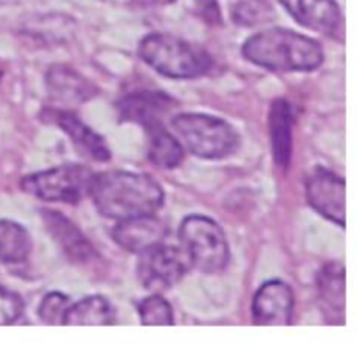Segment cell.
<instances>
[{
    "instance_id": "1",
    "label": "cell",
    "mask_w": 364,
    "mask_h": 344,
    "mask_svg": "<svg viewBox=\"0 0 364 344\" xmlns=\"http://www.w3.org/2000/svg\"><path fill=\"white\" fill-rule=\"evenodd\" d=\"M87 194L100 215L112 220L155 215L166 201V192L151 176L130 170L92 174Z\"/></svg>"
},
{
    "instance_id": "2",
    "label": "cell",
    "mask_w": 364,
    "mask_h": 344,
    "mask_svg": "<svg viewBox=\"0 0 364 344\" xmlns=\"http://www.w3.org/2000/svg\"><path fill=\"white\" fill-rule=\"evenodd\" d=\"M242 55L256 66L279 73L313 71L323 62L318 41L281 27L252 34L242 46Z\"/></svg>"
},
{
    "instance_id": "3",
    "label": "cell",
    "mask_w": 364,
    "mask_h": 344,
    "mask_svg": "<svg viewBox=\"0 0 364 344\" xmlns=\"http://www.w3.org/2000/svg\"><path fill=\"white\" fill-rule=\"evenodd\" d=\"M137 53L156 73L169 78H198L213 66L212 57L205 48L164 32L144 35Z\"/></svg>"
},
{
    "instance_id": "4",
    "label": "cell",
    "mask_w": 364,
    "mask_h": 344,
    "mask_svg": "<svg viewBox=\"0 0 364 344\" xmlns=\"http://www.w3.org/2000/svg\"><path fill=\"white\" fill-rule=\"evenodd\" d=\"M181 145L203 160H220L237 151L240 144L237 130L223 117L203 112L176 113L171 121Z\"/></svg>"
},
{
    "instance_id": "5",
    "label": "cell",
    "mask_w": 364,
    "mask_h": 344,
    "mask_svg": "<svg viewBox=\"0 0 364 344\" xmlns=\"http://www.w3.org/2000/svg\"><path fill=\"white\" fill-rule=\"evenodd\" d=\"M180 243L191 266L203 273H219L230 262L226 234L210 216H185L180 226Z\"/></svg>"
},
{
    "instance_id": "6",
    "label": "cell",
    "mask_w": 364,
    "mask_h": 344,
    "mask_svg": "<svg viewBox=\"0 0 364 344\" xmlns=\"http://www.w3.org/2000/svg\"><path fill=\"white\" fill-rule=\"evenodd\" d=\"M92 170L78 163L50 167L46 170L21 177V190L46 202L77 204L87 194Z\"/></svg>"
},
{
    "instance_id": "7",
    "label": "cell",
    "mask_w": 364,
    "mask_h": 344,
    "mask_svg": "<svg viewBox=\"0 0 364 344\" xmlns=\"http://www.w3.org/2000/svg\"><path fill=\"white\" fill-rule=\"evenodd\" d=\"M191 261L183 248L164 243L155 245L139 254L137 279L144 289L162 293L176 286L187 273Z\"/></svg>"
},
{
    "instance_id": "8",
    "label": "cell",
    "mask_w": 364,
    "mask_h": 344,
    "mask_svg": "<svg viewBox=\"0 0 364 344\" xmlns=\"http://www.w3.org/2000/svg\"><path fill=\"white\" fill-rule=\"evenodd\" d=\"M306 199L309 206L336 226L347 223V184L327 167L316 165L306 176Z\"/></svg>"
},
{
    "instance_id": "9",
    "label": "cell",
    "mask_w": 364,
    "mask_h": 344,
    "mask_svg": "<svg viewBox=\"0 0 364 344\" xmlns=\"http://www.w3.org/2000/svg\"><path fill=\"white\" fill-rule=\"evenodd\" d=\"M294 307V289L283 280H267L252 298V321L256 325H290Z\"/></svg>"
},
{
    "instance_id": "10",
    "label": "cell",
    "mask_w": 364,
    "mask_h": 344,
    "mask_svg": "<svg viewBox=\"0 0 364 344\" xmlns=\"http://www.w3.org/2000/svg\"><path fill=\"white\" fill-rule=\"evenodd\" d=\"M176 106V99L171 98L169 94L160 91H148V89L130 92L116 103L119 121L137 123L144 126V130L153 124L162 123L164 117L169 116Z\"/></svg>"
},
{
    "instance_id": "11",
    "label": "cell",
    "mask_w": 364,
    "mask_h": 344,
    "mask_svg": "<svg viewBox=\"0 0 364 344\" xmlns=\"http://www.w3.org/2000/svg\"><path fill=\"white\" fill-rule=\"evenodd\" d=\"M45 113L50 116V123H55L60 128V131H64L70 137L73 148L84 158L98 163L109 162L112 152H110L105 138L98 131L92 130L91 126H87L84 121L78 119L73 112L60 109H46Z\"/></svg>"
},
{
    "instance_id": "12",
    "label": "cell",
    "mask_w": 364,
    "mask_h": 344,
    "mask_svg": "<svg viewBox=\"0 0 364 344\" xmlns=\"http://www.w3.org/2000/svg\"><path fill=\"white\" fill-rule=\"evenodd\" d=\"M167 238V223L155 215H141L117 220L112 229V240L123 250L141 254Z\"/></svg>"
},
{
    "instance_id": "13",
    "label": "cell",
    "mask_w": 364,
    "mask_h": 344,
    "mask_svg": "<svg viewBox=\"0 0 364 344\" xmlns=\"http://www.w3.org/2000/svg\"><path fill=\"white\" fill-rule=\"evenodd\" d=\"M48 96L64 106H78L87 103L98 94V89L91 80L66 64H53L45 77Z\"/></svg>"
},
{
    "instance_id": "14",
    "label": "cell",
    "mask_w": 364,
    "mask_h": 344,
    "mask_svg": "<svg viewBox=\"0 0 364 344\" xmlns=\"http://www.w3.org/2000/svg\"><path fill=\"white\" fill-rule=\"evenodd\" d=\"M41 220L60 250L70 261L85 265L96 257V250L85 234L63 213L53 209H41Z\"/></svg>"
},
{
    "instance_id": "15",
    "label": "cell",
    "mask_w": 364,
    "mask_h": 344,
    "mask_svg": "<svg viewBox=\"0 0 364 344\" xmlns=\"http://www.w3.org/2000/svg\"><path fill=\"white\" fill-rule=\"evenodd\" d=\"M297 23L320 34L334 35L341 25L336 0H279Z\"/></svg>"
},
{
    "instance_id": "16",
    "label": "cell",
    "mask_w": 364,
    "mask_h": 344,
    "mask_svg": "<svg viewBox=\"0 0 364 344\" xmlns=\"http://www.w3.org/2000/svg\"><path fill=\"white\" fill-rule=\"evenodd\" d=\"M345 268L340 262H327L316 275V293L320 309L331 323H343L345 318Z\"/></svg>"
},
{
    "instance_id": "17",
    "label": "cell",
    "mask_w": 364,
    "mask_h": 344,
    "mask_svg": "<svg viewBox=\"0 0 364 344\" xmlns=\"http://www.w3.org/2000/svg\"><path fill=\"white\" fill-rule=\"evenodd\" d=\"M269 126L274 162L279 169L287 170L294 151V112L288 99H274L269 113Z\"/></svg>"
},
{
    "instance_id": "18",
    "label": "cell",
    "mask_w": 364,
    "mask_h": 344,
    "mask_svg": "<svg viewBox=\"0 0 364 344\" xmlns=\"http://www.w3.org/2000/svg\"><path fill=\"white\" fill-rule=\"evenodd\" d=\"M148 131V158L162 169H174L183 162V145L176 135L164 128V123L146 128Z\"/></svg>"
},
{
    "instance_id": "19",
    "label": "cell",
    "mask_w": 364,
    "mask_h": 344,
    "mask_svg": "<svg viewBox=\"0 0 364 344\" xmlns=\"http://www.w3.org/2000/svg\"><path fill=\"white\" fill-rule=\"evenodd\" d=\"M116 319V311L110 300L102 294H89L70 304L63 325H110Z\"/></svg>"
},
{
    "instance_id": "20",
    "label": "cell",
    "mask_w": 364,
    "mask_h": 344,
    "mask_svg": "<svg viewBox=\"0 0 364 344\" xmlns=\"http://www.w3.org/2000/svg\"><path fill=\"white\" fill-rule=\"evenodd\" d=\"M32 250V238L21 223L0 218V261L6 265H20L27 261Z\"/></svg>"
},
{
    "instance_id": "21",
    "label": "cell",
    "mask_w": 364,
    "mask_h": 344,
    "mask_svg": "<svg viewBox=\"0 0 364 344\" xmlns=\"http://www.w3.org/2000/svg\"><path fill=\"white\" fill-rule=\"evenodd\" d=\"M137 312L142 325H173L174 323L173 307L159 293L149 294L144 300L139 301Z\"/></svg>"
},
{
    "instance_id": "22",
    "label": "cell",
    "mask_w": 364,
    "mask_h": 344,
    "mask_svg": "<svg viewBox=\"0 0 364 344\" xmlns=\"http://www.w3.org/2000/svg\"><path fill=\"white\" fill-rule=\"evenodd\" d=\"M70 304L71 300L68 294L60 293V291H50L43 296L38 307L39 319L48 325H63L64 314H66Z\"/></svg>"
},
{
    "instance_id": "23",
    "label": "cell",
    "mask_w": 364,
    "mask_h": 344,
    "mask_svg": "<svg viewBox=\"0 0 364 344\" xmlns=\"http://www.w3.org/2000/svg\"><path fill=\"white\" fill-rule=\"evenodd\" d=\"M23 311L25 304L20 294L0 286V325H11L18 321Z\"/></svg>"
},
{
    "instance_id": "24",
    "label": "cell",
    "mask_w": 364,
    "mask_h": 344,
    "mask_svg": "<svg viewBox=\"0 0 364 344\" xmlns=\"http://www.w3.org/2000/svg\"><path fill=\"white\" fill-rule=\"evenodd\" d=\"M233 20L240 25H256L267 20V13L258 2H240L233 7Z\"/></svg>"
},
{
    "instance_id": "25",
    "label": "cell",
    "mask_w": 364,
    "mask_h": 344,
    "mask_svg": "<svg viewBox=\"0 0 364 344\" xmlns=\"http://www.w3.org/2000/svg\"><path fill=\"white\" fill-rule=\"evenodd\" d=\"M194 11L205 23L213 25V27L223 23V13L217 0H196Z\"/></svg>"
},
{
    "instance_id": "26",
    "label": "cell",
    "mask_w": 364,
    "mask_h": 344,
    "mask_svg": "<svg viewBox=\"0 0 364 344\" xmlns=\"http://www.w3.org/2000/svg\"><path fill=\"white\" fill-rule=\"evenodd\" d=\"M176 2V0H135L139 7H160V6H169V4Z\"/></svg>"
},
{
    "instance_id": "27",
    "label": "cell",
    "mask_w": 364,
    "mask_h": 344,
    "mask_svg": "<svg viewBox=\"0 0 364 344\" xmlns=\"http://www.w3.org/2000/svg\"><path fill=\"white\" fill-rule=\"evenodd\" d=\"M0 78H2V67H0Z\"/></svg>"
}]
</instances>
